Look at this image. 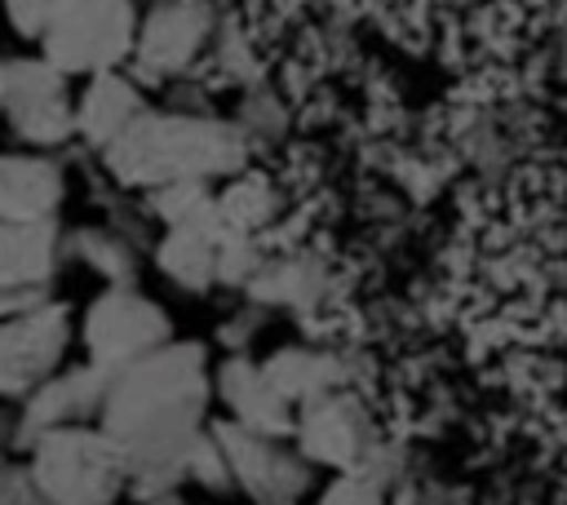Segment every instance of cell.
Segmentation results:
<instances>
[{
  "mask_svg": "<svg viewBox=\"0 0 567 505\" xmlns=\"http://www.w3.org/2000/svg\"><path fill=\"white\" fill-rule=\"evenodd\" d=\"M208 408L213 359L199 341H168L111 377L97 425L124 456L128 501L168 496L186 483V456L213 421Z\"/></svg>",
  "mask_w": 567,
  "mask_h": 505,
  "instance_id": "6da1fadb",
  "label": "cell"
},
{
  "mask_svg": "<svg viewBox=\"0 0 567 505\" xmlns=\"http://www.w3.org/2000/svg\"><path fill=\"white\" fill-rule=\"evenodd\" d=\"M102 164L124 190H159L173 182H213L244 173L248 133L217 115L155 111L146 106L115 146L102 151Z\"/></svg>",
  "mask_w": 567,
  "mask_h": 505,
  "instance_id": "7a4b0ae2",
  "label": "cell"
},
{
  "mask_svg": "<svg viewBox=\"0 0 567 505\" xmlns=\"http://www.w3.org/2000/svg\"><path fill=\"white\" fill-rule=\"evenodd\" d=\"M128 470L102 425H66L22 447V505H120Z\"/></svg>",
  "mask_w": 567,
  "mask_h": 505,
  "instance_id": "3957f363",
  "label": "cell"
},
{
  "mask_svg": "<svg viewBox=\"0 0 567 505\" xmlns=\"http://www.w3.org/2000/svg\"><path fill=\"white\" fill-rule=\"evenodd\" d=\"M137 22L133 0H66L35 44L66 75H102L133 58Z\"/></svg>",
  "mask_w": 567,
  "mask_h": 505,
  "instance_id": "277c9868",
  "label": "cell"
},
{
  "mask_svg": "<svg viewBox=\"0 0 567 505\" xmlns=\"http://www.w3.org/2000/svg\"><path fill=\"white\" fill-rule=\"evenodd\" d=\"M80 346H84V359L102 372H124L128 363L164 350L173 337V323L164 315L159 301H151L146 292L137 288H102L84 315H80V328H75Z\"/></svg>",
  "mask_w": 567,
  "mask_h": 505,
  "instance_id": "5b68a950",
  "label": "cell"
},
{
  "mask_svg": "<svg viewBox=\"0 0 567 505\" xmlns=\"http://www.w3.org/2000/svg\"><path fill=\"white\" fill-rule=\"evenodd\" d=\"M315 470L332 474H381L385 478V452L377 443L368 408L350 390H332L306 408H297V425L288 439Z\"/></svg>",
  "mask_w": 567,
  "mask_h": 505,
  "instance_id": "8992f818",
  "label": "cell"
},
{
  "mask_svg": "<svg viewBox=\"0 0 567 505\" xmlns=\"http://www.w3.org/2000/svg\"><path fill=\"white\" fill-rule=\"evenodd\" d=\"M4 120L22 151H58L75 137V97L66 93V71L44 53L4 62Z\"/></svg>",
  "mask_w": 567,
  "mask_h": 505,
  "instance_id": "52a82bcc",
  "label": "cell"
},
{
  "mask_svg": "<svg viewBox=\"0 0 567 505\" xmlns=\"http://www.w3.org/2000/svg\"><path fill=\"white\" fill-rule=\"evenodd\" d=\"M213 434L226 447L235 492L244 501H252V505H301V496L310 492L315 465L288 439L252 434V430H244L226 416L213 421Z\"/></svg>",
  "mask_w": 567,
  "mask_h": 505,
  "instance_id": "ba28073f",
  "label": "cell"
},
{
  "mask_svg": "<svg viewBox=\"0 0 567 505\" xmlns=\"http://www.w3.org/2000/svg\"><path fill=\"white\" fill-rule=\"evenodd\" d=\"M71 337L75 323L62 301H44L27 315L0 319V399L18 408L53 372H62Z\"/></svg>",
  "mask_w": 567,
  "mask_h": 505,
  "instance_id": "9c48e42d",
  "label": "cell"
},
{
  "mask_svg": "<svg viewBox=\"0 0 567 505\" xmlns=\"http://www.w3.org/2000/svg\"><path fill=\"white\" fill-rule=\"evenodd\" d=\"M66 257L58 221H0V319L53 301V279Z\"/></svg>",
  "mask_w": 567,
  "mask_h": 505,
  "instance_id": "30bf717a",
  "label": "cell"
},
{
  "mask_svg": "<svg viewBox=\"0 0 567 505\" xmlns=\"http://www.w3.org/2000/svg\"><path fill=\"white\" fill-rule=\"evenodd\" d=\"M106 390H111V372L93 368L89 359L75 363V368L53 372L40 390H31V394L13 408V421H9V439H13V447L22 452V447H31L40 434H49V430L93 425V421L102 416Z\"/></svg>",
  "mask_w": 567,
  "mask_h": 505,
  "instance_id": "8fae6325",
  "label": "cell"
},
{
  "mask_svg": "<svg viewBox=\"0 0 567 505\" xmlns=\"http://www.w3.org/2000/svg\"><path fill=\"white\" fill-rule=\"evenodd\" d=\"M213 35V13L204 0H164L137 22V44H133V66L151 80L182 75L208 44Z\"/></svg>",
  "mask_w": 567,
  "mask_h": 505,
  "instance_id": "7c38bea8",
  "label": "cell"
},
{
  "mask_svg": "<svg viewBox=\"0 0 567 505\" xmlns=\"http://www.w3.org/2000/svg\"><path fill=\"white\" fill-rule=\"evenodd\" d=\"M213 403L221 408L226 421L266 434V439H292L297 408L279 399V390L266 381L261 359L252 354H226L213 363Z\"/></svg>",
  "mask_w": 567,
  "mask_h": 505,
  "instance_id": "4fadbf2b",
  "label": "cell"
},
{
  "mask_svg": "<svg viewBox=\"0 0 567 505\" xmlns=\"http://www.w3.org/2000/svg\"><path fill=\"white\" fill-rule=\"evenodd\" d=\"M235 235H244V230H235L226 217L204 221V226H168L155 244V266L173 288L208 292L221 284V257Z\"/></svg>",
  "mask_w": 567,
  "mask_h": 505,
  "instance_id": "5bb4252c",
  "label": "cell"
},
{
  "mask_svg": "<svg viewBox=\"0 0 567 505\" xmlns=\"http://www.w3.org/2000/svg\"><path fill=\"white\" fill-rule=\"evenodd\" d=\"M66 195L62 164L44 151H0V221H53Z\"/></svg>",
  "mask_w": 567,
  "mask_h": 505,
  "instance_id": "9a60e30c",
  "label": "cell"
},
{
  "mask_svg": "<svg viewBox=\"0 0 567 505\" xmlns=\"http://www.w3.org/2000/svg\"><path fill=\"white\" fill-rule=\"evenodd\" d=\"M142 111H146V97L133 75H124V71L89 75V84L75 97V137L102 155L106 146H115L124 137V128Z\"/></svg>",
  "mask_w": 567,
  "mask_h": 505,
  "instance_id": "2e32d148",
  "label": "cell"
},
{
  "mask_svg": "<svg viewBox=\"0 0 567 505\" xmlns=\"http://www.w3.org/2000/svg\"><path fill=\"white\" fill-rule=\"evenodd\" d=\"M261 372L279 390V399L292 403V408H306V403L341 390V359L328 354V350H315V346H279V350H270L261 359Z\"/></svg>",
  "mask_w": 567,
  "mask_h": 505,
  "instance_id": "e0dca14e",
  "label": "cell"
},
{
  "mask_svg": "<svg viewBox=\"0 0 567 505\" xmlns=\"http://www.w3.org/2000/svg\"><path fill=\"white\" fill-rule=\"evenodd\" d=\"M66 257H75L80 266H89L106 288H133L137 279V252L133 239L106 226H80L66 230Z\"/></svg>",
  "mask_w": 567,
  "mask_h": 505,
  "instance_id": "ac0fdd59",
  "label": "cell"
},
{
  "mask_svg": "<svg viewBox=\"0 0 567 505\" xmlns=\"http://www.w3.org/2000/svg\"><path fill=\"white\" fill-rule=\"evenodd\" d=\"M323 288V275L315 261H301V257H288V261H261V270L248 279V301L252 306H310Z\"/></svg>",
  "mask_w": 567,
  "mask_h": 505,
  "instance_id": "d6986e66",
  "label": "cell"
},
{
  "mask_svg": "<svg viewBox=\"0 0 567 505\" xmlns=\"http://www.w3.org/2000/svg\"><path fill=\"white\" fill-rule=\"evenodd\" d=\"M146 213L168 226H204L221 217L217 195L208 190V182H173L159 190H146Z\"/></svg>",
  "mask_w": 567,
  "mask_h": 505,
  "instance_id": "ffe728a7",
  "label": "cell"
},
{
  "mask_svg": "<svg viewBox=\"0 0 567 505\" xmlns=\"http://www.w3.org/2000/svg\"><path fill=\"white\" fill-rule=\"evenodd\" d=\"M186 483H195V487L208 492V496H230V492H235V474H230L226 447H221L217 434H213V421H208V430L195 439V447H190V456H186Z\"/></svg>",
  "mask_w": 567,
  "mask_h": 505,
  "instance_id": "44dd1931",
  "label": "cell"
},
{
  "mask_svg": "<svg viewBox=\"0 0 567 505\" xmlns=\"http://www.w3.org/2000/svg\"><path fill=\"white\" fill-rule=\"evenodd\" d=\"M385 483L377 474H332V483L315 496V505H390Z\"/></svg>",
  "mask_w": 567,
  "mask_h": 505,
  "instance_id": "7402d4cb",
  "label": "cell"
},
{
  "mask_svg": "<svg viewBox=\"0 0 567 505\" xmlns=\"http://www.w3.org/2000/svg\"><path fill=\"white\" fill-rule=\"evenodd\" d=\"M62 4H66V0H4L0 13H4V22H9L22 40H40L44 27H49V18H53Z\"/></svg>",
  "mask_w": 567,
  "mask_h": 505,
  "instance_id": "603a6c76",
  "label": "cell"
},
{
  "mask_svg": "<svg viewBox=\"0 0 567 505\" xmlns=\"http://www.w3.org/2000/svg\"><path fill=\"white\" fill-rule=\"evenodd\" d=\"M0 505H22V461H13L9 430H0Z\"/></svg>",
  "mask_w": 567,
  "mask_h": 505,
  "instance_id": "cb8c5ba5",
  "label": "cell"
},
{
  "mask_svg": "<svg viewBox=\"0 0 567 505\" xmlns=\"http://www.w3.org/2000/svg\"><path fill=\"white\" fill-rule=\"evenodd\" d=\"M128 505H182V496L168 492V496H142V501H128Z\"/></svg>",
  "mask_w": 567,
  "mask_h": 505,
  "instance_id": "d4e9b609",
  "label": "cell"
},
{
  "mask_svg": "<svg viewBox=\"0 0 567 505\" xmlns=\"http://www.w3.org/2000/svg\"><path fill=\"white\" fill-rule=\"evenodd\" d=\"M0 115H4V62H0Z\"/></svg>",
  "mask_w": 567,
  "mask_h": 505,
  "instance_id": "484cf974",
  "label": "cell"
},
{
  "mask_svg": "<svg viewBox=\"0 0 567 505\" xmlns=\"http://www.w3.org/2000/svg\"><path fill=\"white\" fill-rule=\"evenodd\" d=\"M182 505H186V501H182Z\"/></svg>",
  "mask_w": 567,
  "mask_h": 505,
  "instance_id": "4316f807",
  "label": "cell"
},
{
  "mask_svg": "<svg viewBox=\"0 0 567 505\" xmlns=\"http://www.w3.org/2000/svg\"><path fill=\"white\" fill-rule=\"evenodd\" d=\"M0 4H4V0H0Z\"/></svg>",
  "mask_w": 567,
  "mask_h": 505,
  "instance_id": "83f0119b",
  "label": "cell"
}]
</instances>
